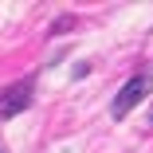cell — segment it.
I'll list each match as a JSON object with an SVG mask.
<instances>
[{"instance_id":"7a4b0ae2","label":"cell","mask_w":153,"mask_h":153,"mask_svg":"<svg viewBox=\"0 0 153 153\" xmlns=\"http://www.w3.org/2000/svg\"><path fill=\"white\" fill-rule=\"evenodd\" d=\"M27 106H32V79H24V82L8 86L4 94H0V122H4V118H16V114H24Z\"/></svg>"},{"instance_id":"6da1fadb","label":"cell","mask_w":153,"mask_h":153,"mask_svg":"<svg viewBox=\"0 0 153 153\" xmlns=\"http://www.w3.org/2000/svg\"><path fill=\"white\" fill-rule=\"evenodd\" d=\"M145 94H149V75H134L126 86L118 90V98H114L110 114H114V118H126V114H130V110H134V106L145 98Z\"/></svg>"},{"instance_id":"3957f363","label":"cell","mask_w":153,"mask_h":153,"mask_svg":"<svg viewBox=\"0 0 153 153\" xmlns=\"http://www.w3.org/2000/svg\"><path fill=\"white\" fill-rule=\"evenodd\" d=\"M0 153H8V149H0Z\"/></svg>"}]
</instances>
